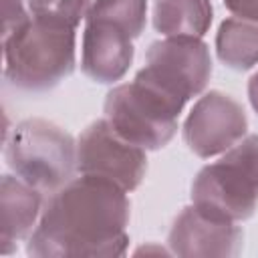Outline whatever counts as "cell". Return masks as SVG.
<instances>
[{
	"instance_id": "obj_6",
	"label": "cell",
	"mask_w": 258,
	"mask_h": 258,
	"mask_svg": "<svg viewBox=\"0 0 258 258\" xmlns=\"http://www.w3.org/2000/svg\"><path fill=\"white\" fill-rule=\"evenodd\" d=\"M137 75L185 105L212 77L210 48L200 36H165L151 42Z\"/></svg>"
},
{
	"instance_id": "obj_2",
	"label": "cell",
	"mask_w": 258,
	"mask_h": 258,
	"mask_svg": "<svg viewBox=\"0 0 258 258\" xmlns=\"http://www.w3.org/2000/svg\"><path fill=\"white\" fill-rule=\"evenodd\" d=\"M4 79L18 91L42 93L75 71V28L30 16L2 36Z\"/></svg>"
},
{
	"instance_id": "obj_11",
	"label": "cell",
	"mask_w": 258,
	"mask_h": 258,
	"mask_svg": "<svg viewBox=\"0 0 258 258\" xmlns=\"http://www.w3.org/2000/svg\"><path fill=\"white\" fill-rule=\"evenodd\" d=\"M44 208L42 191L18 175H2L0 185V242L2 254H12L20 240L30 238Z\"/></svg>"
},
{
	"instance_id": "obj_9",
	"label": "cell",
	"mask_w": 258,
	"mask_h": 258,
	"mask_svg": "<svg viewBox=\"0 0 258 258\" xmlns=\"http://www.w3.org/2000/svg\"><path fill=\"white\" fill-rule=\"evenodd\" d=\"M167 244L177 256H236L244 246V232L236 222L214 218L191 204L175 218Z\"/></svg>"
},
{
	"instance_id": "obj_16",
	"label": "cell",
	"mask_w": 258,
	"mask_h": 258,
	"mask_svg": "<svg viewBox=\"0 0 258 258\" xmlns=\"http://www.w3.org/2000/svg\"><path fill=\"white\" fill-rule=\"evenodd\" d=\"M30 16L26 0H2V36L20 28Z\"/></svg>"
},
{
	"instance_id": "obj_13",
	"label": "cell",
	"mask_w": 258,
	"mask_h": 258,
	"mask_svg": "<svg viewBox=\"0 0 258 258\" xmlns=\"http://www.w3.org/2000/svg\"><path fill=\"white\" fill-rule=\"evenodd\" d=\"M218 58L234 69L248 71L258 64V22L244 18H226L216 34Z\"/></svg>"
},
{
	"instance_id": "obj_15",
	"label": "cell",
	"mask_w": 258,
	"mask_h": 258,
	"mask_svg": "<svg viewBox=\"0 0 258 258\" xmlns=\"http://www.w3.org/2000/svg\"><path fill=\"white\" fill-rule=\"evenodd\" d=\"M26 4L30 14L38 20L77 28L81 20L87 18L93 0H26Z\"/></svg>"
},
{
	"instance_id": "obj_8",
	"label": "cell",
	"mask_w": 258,
	"mask_h": 258,
	"mask_svg": "<svg viewBox=\"0 0 258 258\" xmlns=\"http://www.w3.org/2000/svg\"><path fill=\"white\" fill-rule=\"evenodd\" d=\"M248 129L244 107L222 91L198 99L183 123V141L198 157H214L234 147Z\"/></svg>"
},
{
	"instance_id": "obj_14",
	"label": "cell",
	"mask_w": 258,
	"mask_h": 258,
	"mask_svg": "<svg viewBox=\"0 0 258 258\" xmlns=\"http://www.w3.org/2000/svg\"><path fill=\"white\" fill-rule=\"evenodd\" d=\"M85 20H103L141 36L147 20V0H93Z\"/></svg>"
},
{
	"instance_id": "obj_12",
	"label": "cell",
	"mask_w": 258,
	"mask_h": 258,
	"mask_svg": "<svg viewBox=\"0 0 258 258\" xmlns=\"http://www.w3.org/2000/svg\"><path fill=\"white\" fill-rule=\"evenodd\" d=\"M212 24L210 0H155L153 26L163 36H204Z\"/></svg>"
},
{
	"instance_id": "obj_18",
	"label": "cell",
	"mask_w": 258,
	"mask_h": 258,
	"mask_svg": "<svg viewBox=\"0 0 258 258\" xmlns=\"http://www.w3.org/2000/svg\"><path fill=\"white\" fill-rule=\"evenodd\" d=\"M248 99H250V105H252V109L256 111V115H258V71L250 77V81H248Z\"/></svg>"
},
{
	"instance_id": "obj_10",
	"label": "cell",
	"mask_w": 258,
	"mask_h": 258,
	"mask_svg": "<svg viewBox=\"0 0 258 258\" xmlns=\"http://www.w3.org/2000/svg\"><path fill=\"white\" fill-rule=\"evenodd\" d=\"M133 36L103 20H85L81 69L95 83H115L133 62Z\"/></svg>"
},
{
	"instance_id": "obj_1",
	"label": "cell",
	"mask_w": 258,
	"mask_h": 258,
	"mask_svg": "<svg viewBox=\"0 0 258 258\" xmlns=\"http://www.w3.org/2000/svg\"><path fill=\"white\" fill-rule=\"evenodd\" d=\"M127 191L103 177H73L48 194L26 252L36 258L121 256L129 236Z\"/></svg>"
},
{
	"instance_id": "obj_5",
	"label": "cell",
	"mask_w": 258,
	"mask_h": 258,
	"mask_svg": "<svg viewBox=\"0 0 258 258\" xmlns=\"http://www.w3.org/2000/svg\"><path fill=\"white\" fill-rule=\"evenodd\" d=\"M183 103L169 97L139 75L131 83L117 85L107 93L103 111L107 123L129 143L161 149L177 131Z\"/></svg>"
},
{
	"instance_id": "obj_7",
	"label": "cell",
	"mask_w": 258,
	"mask_h": 258,
	"mask_svg": "<svg viewBox=\"0 0 258 258\" xmlns=\"http://www.w3.org/2000/svg\"><path fill=\"white\" fill-rule=\"evenodd\" d=\"M77 169L133 191L147 169L145 149L123 139L107 119L93 121L77 141Z\"/></svg>"
},
{
	"instance_id": "obj_17",
	"label": "cell",
	"mask_w": 258,
	"mask_h": 258,
	"mask_svg": "<svg viewBox=\"0 0 258 258\" xmlns=\"http://www.w3.org/2000/svg\"><path fill=\"white\" fill-rule=\"evenodd\" d=\"M222 2L236 18L258 22V0H222Z\"/></svg>"
},
{
	"instance_id": "obj_3",
	"label": "cell",
	"mask_w": 258,
	"mask_h": 258,
	"mask_svg": "<svg viewBox=\"0 0 258 258\" xmlns=\"http://www.w3.org/2000/svg\"><path fill=\"white\" fill-rule=\"evenodd\" d=\"M8 167L42 194H52L75 177L77 141L46 119H24L4 139Z\"/></svg>"
},
{
	"instance_id": "obj_4",
	"label": "cell",
	"mask_w": 258,
	"mask_h": 258,
	"mask_svg": "<svg viewBox=\"0 0 258 258\" xmlns=\"http://www.w3.org/2000/svg\"><path fill=\"white\" fill-rule=\"evenodd\" d=\"M191 204L220 220H248L258 204V135L242 137L191 183Z\"/></svg>"
}]
</instances>
